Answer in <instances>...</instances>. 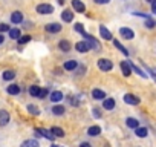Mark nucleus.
I'll use <instances>...</instances> for the list:
<instances>
[{"instance_id":"4468645a","label":"nucleus","mask_w":156,"mask_h":147,"mask_svg":"<svg viewBox=\"0 0 156 147\" xmlns=\"http://www.w3.org/2000/svg\"><path fill=\"white\" fill-rule=\"evenodd\" d=\"M58 48H60V51H63V52H69V51L72 49V45H70V41H67V40H61V41L58 43Z\"/></svg>"},{"instance_id":"c756f323","label":"nucleus","mask_w":156,"mask_h":147,"mask_svg":"<svg viewBox=\"0 0 156 147\" xmlns=\"http://www.w3.org/2000/svg\"><path fill=\"white\" fill-rule=\"evenodd\" d=\"M52 113L54 115H63L64 113V107L63 106H54L52 107Z\"/></svg>"},{"instance_id":"473e14b6","label":"nucleus","mask_w":156,"mask_h":147,"mask_svg":"<svg viewBox=\"0 0 156 147\" xmlns=\"http://www.w3.org/2000/svg\"><path fill=\"white\" fill-rule=\"evenodd\" d=\"M28 110H29V113H31V115H38V113H40L38 107H35L34 104H29V106H28Z\"/></svg>"},{"instance_id":"dca6fc26","label":"nucleus","mask_w":156,"mask_h":147,"mask_svg":"<svg viewBox=\"0 0 156 147\" xmlns=\"http://www.w3.org/2000/svg\"><path fill=\"white\" fill-rule=\"evenodd\" d=\"M103 107H104L106 110H112V109L115 107V100H113V98H104V100H103Z\"/></svg>"},{"instance_id":"4be33fe9","label":"nucleus","mask_w":156,"mask_h":147,"mask_svg":"<svg viewBox=\"0 0 156 147\" xmlns=\"http://www.w3.org/2000/svg\"><path fill=\"white\" fill-rule=\"evenodd\" d=\"M126 124H127V127H130V129L139 127V121H138L136 118H127V120H126Z\"/></svg>"},{"instance_id":"c9c22d12","label":"nucleus","mask_w":156,"mask_h":147,"mask_svg":"<svg viewBox=\"0 0 156 147\" xmlns=\"http://www.w3.org/2000/svg\"><path fill=\"white\" fill-rule=\"evenodd\" d=\"M6 31H9V26H8L6 23H0V34H3V32H6Z\"/></svg>"},{"instance_id":"79ce46f5","label":"nucleus","mask_w":156,"mask_h":147,"mask_svg":"<svg viewBox=\"0 0 156 147\" xmlns=\"http://www.w3.org/2000/svg\"><path fill=\"white\" fill-rule=\"evenodd\" d=\"M151 13H153V14H156V3H154V5H151Z\"/></svg>"},{"instance_id":"a211bd4d","label":"nucleus","mask_w":156,"mask_h":147,"mask_svg":"<svg viewBox=\"0 0 156 147\" xmlns=\"http://www.w3.org/2000/svg\"><path fill=\"white\" fill-rule=\"evenodd\" d=\"M100 133H101V127L100 126H90L87 129V135L89 136H98Z\"/></svg>"},{"instance_id":"b1692460","label":"nucleus","mask_w":156,"mask_h":147,"mask_svg":"<svg viewBox=\"0 0 156 147\" xmlns=\"http://www.w3.org/2000/svg\"><path fill=\"white\" fill-rule=\"evenodd\" d=\"M22 147H40L37 139H26L22 142Z\"/></svg>"},{"instance_id":"aec40b11","label":"nucleus","mask_w":156,"mask_h":147,"mask_svg":"<svg viewBox=\"0 0 156 147\" xmlns=\"http://www.w3.org/2000/svg\"><path fill=\"white\" fill-rule=\"evenodd\" d=\"M51 133H52L55 138H63V136H64V130H63L61 127H57V126L51 129Z\"/></svg>"},{"instance_id":"a878e982","label":"nucleus","mask_w":156,"mask_h":147,"mask_svg":"<svg viewBox=\"0 0 156 147\" xmlns=\"http://www.w3.org/2000/svg\"><path fill=\"white\" fill-rule=\"evenodd\" d=\"M40 92H41V88H40V86H31V88H29V94H31V97H34V98H38Z\"/></svg>"},{"instance_id":"4c0bfd02","label":"nucleus","mask_w":156,"mask_h":147,"mask_svg":"<svg viewBox=\"0 0 156 147\" xmlns=\"http://www.w3.org/2000/svg\"><path fill=\"white\" fill-rule=\"evenodd\" d=\"M95 3H98V5H106V3H109L110 0H94Z\"/></svg>"},{"instance_id":"20e7f679","label":"nucleus","mask_w":156,"mask_h":147,"mask_svg":"<svg viewBox=\"0 0 156 147\" xmlns=\"http://www.w3.org/2000/svg\"><path fill=\"white\" fill-rule=\"evenodd\" d=\"M119 67H121V72H122L124 77H130V75H132V66H130V61H129V60L121 61Z\"/></svg>"},{"instance_id":"a18cd8bd","label":"nucleus","mask_w":156,"mask_h":147,"mask_svg":"<svg viewBox=\"0 0 156 147\" xmlns=\"http://www.w3.org/2000/svg\"><path fill=\"white\" fill-rule=\"evenodd\" d=\"M52 147H58V145H52Z\"/></svg>"},{"instance_id":"e433bc0d","label":"nucleus","mask_w":156,"mask_h":147,"mask_svg":"<svg viewBox=\"0 0 156 147\" xmlns=\"http://www.w3.org/2000/svg\"><path fill=\"white\" fill-rule=\"evenodd\" d=\"M46 97H48V89H41V92H40L38 98H46Z\"/></svg>"},{"instance_id":"6ab92c4d","label":"nucleus","mask_w":156,"mask_h":147,"mask_svg":"<svg viewBox=\"0 0 156 147\" xmlns=\"http://www.w3.org/2000/svg\"><path fill=\"white\" fill-rule=\"evenodd\" d=\"M92 98L94 100H104L106 98V94L101 89H94L92 91Z\"/></svg>"},{"instance_id":"7c9ffc66","label":"nucleus","mask_w":156,"mask_h":147,"mask_svg":"<svg viewBox=\"0 0 156 147\" xmlns=\"http://www.w3.org/2000/svg\"><path fill=\"white\" fill-rule=\"evenodd\" d=\"M130 66H132V70H135V72L138 74V75H141L142 78H147V74H144V72H142L138 66H135V64H132V63H130Z\"/></svg>"},{"instance_id":"0eeeda50","label":"nucleus","mask_w":156,"mask_h":147,"mask_svg":"<svg viewBox=\"0 0 156 147\" xmlns=\"http://www.w3.org/2000/svg\"><path fill=\"white\" fill-rule=\"evenodd\" d=\"M72 8H73L75 13H80V14L86 11V5L81 2V0H72Z\"/></svg>"},{"instance_id":"6e6552de","label":"nucleus","mask_w":156,"mask_h":147,"mask_svg":"<svg viewBox=\"0 0 156 147\" xmlns=\"http://www.w3.org/2000/svg\"><path fill=\"white\" fill-rule=\"evenodd\" d=\"M124 101L127 103V104H130V106H136V104H139V98L136 97V95H133V94H126L124 95Z\"/></svg>"},{"instance_id":"ea45409f","label":"nucleus","mask_w":156,"mask_h":147,"mask_svg":"<svg viewBox=\"0 0 156 147\" xmlns=\"http://www.w3.org/2000/svg\"><path fill=\"white\" fill-rule=\"evenodd\" d=\"M80 147H92V145H90L89 142H81V144H80Z\"/></svg>"},{"instance_id":"f03ea898","label":"nucleus","mask_w":156,"mask_h":147,"mask_svg":"<svg viewBox=\"0 0 156 147\" xmlns=\"http://www.w3.org/2000/svg\"><path fill=\"white\" fill-rule=\"evenodd\" d=\"M83 37H84V40L90 45V48L92 49H95V51H101V45H100V41L95 38V37H92L90 34H87V32H84L83 34Z\"/></svg>"},{"instance_id":"f704fd0d","label":"nucleus","mask_w":156,"mask_h":147,"mask_svg":"<svg viewBox=\"0 0 156 147\" xmlns=\"http://www.w3.org/2000/svg\"><path fill=\"white\" fill-rule=\"evenodd\" d=\"M75 31H76V32H80V34H81V35H83V34H84V32H86V31H84V28H83V25H81V23H76V25H75Z\"/></svg>"},{"instance_id":"5701e85b","label":"nucleus","mask_w":156,"mask_h":147,"mask_svg":"<svg viewBox=\"0 0 156 147\" xmlns=\"http://www.w3.org/2000/svg\"><path fill=\"white\" fill-rule=\"evenodd\" d=\"M135 133H136V136H139V138H145V136L148 135V130H147V127H136V129H135Z\"/></svg>"},{"instance_id":"f257e3e1","label":"nucleus","mask_w":156,"mask_h":147,"mask_svg":"<svg viewBox=\"0 0 156 147\" xmlns=\"http://www.w3.org/2000/svg\"><path fill=\"white\" fill-rule=\"evenodd\" d=\"M97 64H98V69H101L103 72H109V70L113 69V63L109 58H100L97 61Z\"/></svg>"},{"instance_id":"ddd939ff","label":"nucleus","mask_w":156,"mask_h":147,"mask_svg":"<svg viewBox=\"0 0 156 147\" xmlns=\"http://www.w3.org/2000/svg\"><path fill=\"white\" fill-rule=\"evenodd\" d=\"M49 100H51L52 103H60V101L63 100V92H61V91H54V92L51 94Z\"/></svg>"},{"instance_id":"1a4fd4ad","label":"nucleus","mask_w":156,"mask_h":147,"mask_svg":"<svg viewBox=\"0 0 156 147\" xmlns=\"http://www.w3.org/2000/svg\"><path fill=\"white\" fill-rule=\"evenodd\" d=\"M119 34H121V37L126 38V40H132V38L135 37V32H133L130 28H121V29H119Z\"/></svg>"},{"instance_id":"f8f14e48","label":"nucleus","mask_w":156,"mask_h":147,"mask_svg":"<svg viewBox=\"0 0 156 147\" xmlns=\"http://www.w3.org/2000/svg\"><path fill=\"white\" fill-rule=\"evenodd\" d=\"M61 20L66 22V23H70V22L73 20V13L69 11V9H64V11L61 13Z\"/></svg>"},{"instance_id":"37998d69","label":"nucleus","mask_w":156,"mask_h":147,"mask_svg":"<svg viewBox=\"0 0 156 147\" xmlns=\"http://www.w3.org/2000/svg\"><path fill=\"white\" fill-rule=\"evenodd\" d=\"M145 2L150 3V5H154V3H156V0H145Z\"/></svg>"},{"instance_id":"2eb2a0df","label":"nucleus","mask_w":156,"mask_h":147,"mask_svg":"<svg viewBox=\"0 0 156 147\" xmlns=\"http://www.w3.org/2000/svg\"><path fill=\"white\" fill-rule=\"evenodd\" d=\"M76 66H78V61H76V60H67V61L63 64V67H64L66 70H75Z\"/></svg>"},{"instance_id":"2f4dec72","label":"nucleus","mask_w":156,"mask_h":147,"mask_svg":"<svg viewBox=\"0 0 156 147\" xmlns=\"http://www.w3.org/2000/svg\"><path fill=\"white\" fill-rule=\"evenodd\" d=\"M156 26V22L153 20V19H145V28H148V29H153Z\"/></svg>"},{"instance_id":"412c9836","label":"nucleus","mask_w":156,"mask_h":147,"mask_svg":"<svg viewBox=\"0 0 156 147\" xmlns=\"http://www.w3.org/2000/svg\"><path fill=\"white\" fill-rule=\"evenodd\" d=\"M8 32H9V37H11L12 40H19V38L22 37V32H20V29H17V28H12V29H9Z\"/></svg>"},{"instance_id":"bb28decb","label":"nucleus","mask_w":156,"mask_h":147,"mask_svg":"<svg viewBox=\"0 0 156 147\" xmlns=\"http://www.w3.org/2000/svg\"><path fill=\"white\" fill-rule=\"evenodd\" d=\"M2 77H3V80L11 81V80H14V77H16V72H14V70H5Z\"/></svg>"},{"instance_id":"39448f33","label":"nucleus","mask_w":156,"mask_h":147,"mask_svg":"<svg viewBox=\"0 0 156 147\" xmlns=\"http://www.w3.org/2000/svg\"><path fill=\"white\" fill-rule=\"evenodd\" d=\"M61 29H63V26H61L60 23H48V25L44 26V31L49 32V34H57V32H60Z\"/></svg>"},{"instance_id":"c03bdc74","label":"nucleus","mask_w":156,"mask_h":147,"mask_svg":"<svg viewBox=\"0 0 156 147\" xmlns=\"http://www.w3.org/2000/svg\"><path fill=\"white\" fill-rule=\"evenodd\" d=\"M57 2H58L60 5H64V0H57Z\"/></svg>"},{"instance_id":"72a5a7b5","label":"nucleus","mask_w":156,"mask_h":147,"mask_svg":"<svg viewBox=\"0 0 156 147\" xmlns=\"http://www.w3.org/2000/svg\"><path fill=\"white\" fill-rule=\"evenodd\" d=\"M31 40V35H22L17 41H19V45H25V43H28Z\"/></svg>"},{"instance_id":"9b49d317","label":"nucleus","mask_w":156,"mask_h":147,"mask_svg":"<svg viewBox=\"0 0 156 147\" xmlns=\"http://www.w3.org/2000/svg\"><path fill=\"white\" fill-rule=\"evenodd\" d=\"M100 34H101V37H103L104 40H112V38H113L112 32H110V31H109L104 25H101V26H100Z\"/></svg>"},{"instance_id":"c85d7f7f","label":"nucleus","mask_w":156,"mask_h":147,"mask_svg":"<svg viewBox=\"0 0 156 147\" xmlns=\"http://www.w3.org/2000/svg\"><path fill=\"white\" fill-rule=\"evenodd\" d=\"M113 45H115V48H118V49H119L124 55H129V51H127V49H126V48H124V46H122V45L118 41V40H113Z\"/></svg>"},{"instance_id":"7ed1b4c3","label":"nucleus","mask_w":156,"mask_h":147,"mask_svg":"<svg viewBox=\"0 0 156 147\" xmlns=\"http://www.w3.org/2000/svg\"><path fill=\"white\" fill-rule=\"evenodd\" d=\"M35 11L38 14H41V16H46V14H52L54 13V6L49 5V3H40V5H37Z\"/></svg>"},{"instance_id":"9d476101","label":"nucleus","mask_w":156,"mask_h":147,"mask_svg":"<svg viewBox=\"0 0 156 147\" xmlns=\"http://www.w3.org/2000/svg\"><path fill=\"white\" fill-rule=\"evenodd\" d=\"M11 22H12V25L22 23V22H23V14H22L20 11H14V13L11 14Z\"/></svg>"},{"instance_id":"f3484780","label":"nucleus","mask_w":156,"mask_h":147,"mask_svg":"<svg viewBox=\"0 0 156 147\" xmlns=\"http://www.w3.org/2000/svg\"><path fill=\"white\" fill-rule=\"evenodd\" d=\"M9 123V113L6 110H0V126H6Z\"/></svg>"},{"instance_id":"393cba45","label":"nucleus","mask_w":156,"mask_h":147,"mask_svg":"<svg viewBox=\"0 0 156 147\" xmlns=\"http://www.w3.org/2000/svg\"><path fill=\"white\" fill-rule=\"evenodd\" d=\"M8 94L9 95H19L20 94V88H19V84H11V86H8Z\"/></svg>"},{"instance_id":"58836bf2","label":"nucleus","mask_w":156,"mask_h":147,"mask_svg":"<svg viewBox=\"0 0 156 147\" xmlns=\"http://www.w3.org/2000/svg\"><path fill=\"white\" fill-rule=\"evenodd\" d=\"M94 117H101V112H100V109H94Z\"/></svg>"},{"instance_id":"a19ab883","label":"nucleus","mask_w":156,"mask_h":147,"mask_svg":"<svg viewBox=\"0 0 156 147\" xmlns=\"http://www.w3.org/2000/svg\"><path fill=\"white\" fill-rule=\"evenodd\" d=\"M3 41H5V37H3V34H0V45H3Z\"/></svg>"},{"instance_id":"423d86ee","label":"nucleus","mask_w":156,"mask_h":147,"mask_svg":"<svg viewBox=\"0 0 156 147\" xmlns=\"http://www.w3.org/2000/svg\"><path fill=\"white\" fill-rule=\"evenodd\" d=\"M75 49L78 51V52H81V54H84V52H87V51H90L92 48H90V45L86 41V40H83V41H78V43H75Z\"/></svg>"},{"instance_id":"cd10ccee","label":"nucleus","mask_w":156,"mask_h":147,"mask_svg":"<svg viewBox=\"0 0 156 147\" xmlns=\"http://www.w3.org/2000/svg\"><path fill=\"white\" fill-rule=\"evenodd\" d=\"M40 132H41V136H44V138H48V139H51V141H54L55 139V136L51 133V130H46V129H40Z\"/></svg>"}]
</instances>
